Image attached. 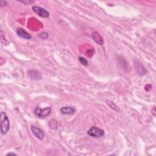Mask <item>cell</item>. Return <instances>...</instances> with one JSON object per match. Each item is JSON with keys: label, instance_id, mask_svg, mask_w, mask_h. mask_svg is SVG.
<instances>
[{"label": "cell", "instance_id": "cell-5", "mask_svg": "<svg viewBox=\"0 0 156 156\" xmlns=\"http://www.w3.org/2000/svg\"><path fill=\"white\" fill-rule=\"evenodd\" d=\"M31 130L32 131V134L40 140H42L45 138V133H43V131L41 130L39 128H37V127L32 126L31 127Z\"/></svg>", "mask_w": 156, "mask_h": 156}, {"label": "cell", "instance_id": "cell-12", "mask_svg": "<svg viewBox=\"0 0 156 156\" xmlns=\"http://www.w3.org/2000/svg\"><path fill=\"white\" fill-rule=\"evenodd\" d=\"M79 61L81 64H82L83 65H84L86 67L89 65V62L87 61V60L85 58H83L82 57H79Z\"/></svg>", "mask_w": 156, "mask_h": 156}, {"label": "cell", "instance_id": "cell-4", "mask_svg": "<svg viewBox=\"0 0 156 156\" xmlns=\"http://www.w3.org/2000/svg\"><path fill=\"white\" fill-rule=\"evenodd\" d=\"M32 10L37 14L39 16L42 17V18H48L50 16V13L48 12L46 9L39 7L37 6H34L32 7Z\"/></svg>", "mask_w": 156, "mask_h": 156}, {"label": "cell", "instance_id": "cell-1", "mask_svg": "<svg viewBox=\"0 0 156 156\" xmlns=\"http://www.w3.org/2000/svg\"><path fill=\"white\" fill-rule=\"evenodd\" d=\"M0 118H1V132L2 135H6L10 129V122L9 119L4 112H1L0 114Z\"/></svg>", "mask_w": 156, "mask_h": 156}, {"label": "cell", "instance_id": "cell-14", "mask_svg": "<svg viewBox=\"0 0 156 156\" xmlns=\"http://www.w3.org/2000/svg\"><path fill=\"white\" fill-rule=\"evenodd\" d=\"M6 155L7 156H8V155H17V154L15 153H14V152H9V153L7 154Z\"/></svg>", "mask_w": 156, "mask_h": 156}, {"label": "cell", "instance_id": "cell-7", "mask_svg": "<svg viewBox=\"0 0 156 156\" xmlns=\"http://www.w3.org/2000/svg\"><path fill=\"white\" fill-rule=\"evenodd\" d=\"M92 37L93 39L94 40V42L97 43H98V45H102L104 44V39L99 32L97 31L94 32L92 34Z\"/></svg>", "mask_w": 156, "mask_h": 156}, {"label": "cell", "instance_id": "cell-8", "mask_svg": "<svg viewBox=\"0 0 156 156\" xmlns=\"http://www.w3.org/2000/svg\"><path fill=\"white\" fill-rule=\"evenodd\" d=\"M61 112L64 115H72L76 112V109L73 107L65 106L61 108Z\"/></svg>", "mask_w": 156, "mask_h": 156}, {"label": "cell", "instance_id": "cell-11", "mask_svg": "<svg viewBox=\"0 0 156 156\" xmlns=\"http://www.w3.org/2000/svg\"><path fill=\"white\" fill-rule=\"evenodd\" d=\"M106 102H107V104L108 105H109V106L111 108H112V109L115 110L116 111H119V108L118 107V106H116V105L114 103H113V102H112V101H109V100L106 101Z\"/></svg>", "mask_w": 156, "mask_h": 156}, {"label": "cell", "instance_id": "cell-13", "mask_svg": "<svg viewBox=\"0 0 156 156\" xmlns=\"http://www.w3.org/2000/svg\"><path fill=\"white\" fill-rule=\"evenodd\" d=\"M39 37L43 39H47L48 38V34L46 32H43L39 35Z\"/></svg>", "mask_w": 156, "mask_h": 156}, {"label": "cell", "instance_id": "cell-9", "mask_svg": "<svg viewBox=\"0 0 156 156\" xmlns=\"http://www.w3.org/2000/svg\"><path fill=\"white\" fill-rule=\"evenodd\" d=\"M28 76L30 79L33 80H39L42 79V76L41 73L37 70H30L28 71Z\"/></svg>", "mask_w": 156, "mask_h": 156}, {"label": "cell", "instance_id": "cell-6", "mask_svg": "<svg viewBox=\"0 0 156 156\" xmlns=\"http://www.w3.org/2000/svg\"><path fill=\"white\" fill-rule=\"evenodd\" d=\"M17 35L19 36L20 37L26 39V40H31L32 39V36L24 29L21 28H19L16 31Z\"/></svg>", "mask_w": 156, "mask_h": 156}, {"label": "cell", "instance_id": "cell-2", "mask_svg": "<svg viewBox=\"0 0 156 156\" xmlns=\"http://www.w3.org/2000/svg\"><path fill=\"white\" fill-rule=\"evenodd\" d=\"M51 112V108L50 107H46L45 109L37 107L34 110V114L35 115L40 118H44L49 116Z\"/></svg>", "mask_w": 156, "mask_h": 156}, {"label": "cell", "instance_id": "cell-3", "mask_svg": "<svg viewBox=\"0 0 156 156\" xmlns=\"http://www.w3.org/2000/svg\"><path fill=\"white\" fill-rule=\"evenodd\" d=\"M87 134L93 138H100L105 135L104 130L96 126H92L87 132Z\"/></svg>", "mask_w": 156, "mask_h": 156}, {"label": "cell", "instance_id": "cell-10", "mask_svg": "<svg viewBox=\"0 0 156 156\" xmlns=\"http://www.w3.org/2000/svg\"><path fill=\"white\" fill-rule=\"evenodd\" d=\"M48 125L49 127L53 129V130H56L58 127V123L57 122L55 119H51L48 122Z\"/></svg>", "mask_w": 156, "mask_h": 156}]
</instances>
